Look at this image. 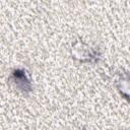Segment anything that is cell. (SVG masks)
I'll return each mask as SVG.
<instances>
[{"label": "cell", "mask_w": 130, "mask_h": 130, "mask_svg": "<svg viewBox=\"0 0 130 130\" xmlns=\"http://www.w3.org/2000/svg\"><path fill=\"white\" fill-rule=\"evenodd\" d=\"M11 81L14 83L15 87L22 91V92H28L31 89V82L30 79L23 69H15L11 74Z\"/></svg>", "instance_id": "7a4b0ae2"}, {"label": "cell", "mask_w": 130, "mask_h": 130, "mask_svg": "<svg viewBox=\"0 0 130 130\" xmlns=\"http://www.w3.org/2000/svg\"><path fill=\"white\" fill-rule=\"evenodd\" d=\"M118 88H119L120 92H121L126 99L130 100V76H129V75L123 76V77L119 80Z\"/></svg>", "instance_id": "3957f363"}, {"label": "cell", "mask_w": 130, "mask_h": 130, "mask_svg": "<svg viewBox=\"0 0 130 130\" xmlns=\"http://www.w3.org/2000/svg\"><path fill=\"white\" fill-rule=\"evenodd\" d=\"M72 55L81 62H91L98 57L96 51L88 47L83 42H76L72 46Z\"/></svg>", "instance_id": "6da1fadb"}]
</instances>
